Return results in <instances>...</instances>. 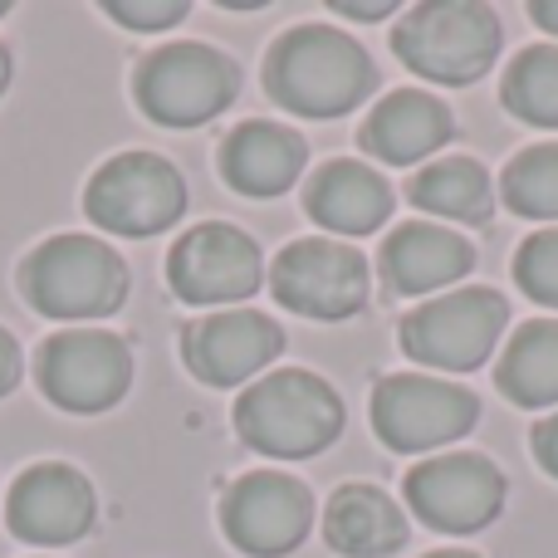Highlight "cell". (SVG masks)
<instances>
[{"label": "cell", "mask_w": 558, "mask_h": 558, "mask_svg": "<svg viewBox=\"0 0 558 558\" xmlns=\"http://www.w3.org/2000/svg\"><path fill=\"white\" fill-rule=\"evenodd\" d=\"M377 84V69L353 35L333 25H299L270 49L265 88L304 118H338L357 108Z\"/></svg>", "instance_id": "1"}, {"label": "cell", "mask_w": 558, "mask_h": 558, "mask_svg": "<svg viewBox=\"0 0 558 558\" xmlns=\"http://www.w3.org/2000/svg\"><path fill=\"white\" fill-rule=\"evenodd\" d=\"M235 432L251 451L275 456V461H304L324 446L338 441L343 432V402L324 377L304 367L255 377L235 402Z\"/></svg>", "instance_id": "2"}, {"label": "cell", "mask_w": 558, "mask_h": 558, "mask_svg": "<svg viewBox=\"0 0 558 558\" xmlns=\"http://www.w3.org/2000/svg\"><path fill=\"white\" fill-rule=\"evenodd\" d=\"M392 49L407 69L436 84H475L500 54V20L475 0H432L402 15Z\"/></svg>", "instance_id": "3"}, {"label": "cell", "mask_w": 558, "mask_h": 558, "mask_svg": "<svg viewBox=\"0 0 558 558\" xmlns=\"http://www.w3.org/2000/svg\"><path fill=\"white\" fill-rule=\"evenodd\" d=\"M20 289L49 318H104L123 304L128 265L94 235H54L25 260Z\"/></svg>", "instance_id": "4"}, {"label": "cell", "mask_w": 558, "mask_h": 558, "mask_svg": "<svg viewBox=\"0 0 558 558\" xmlns=\"http://www.w3.org/2000/svg\"><path fill=\"white\" fill-rule=\"evenodd\" d=\"M241 88V69L211 45H167L137 69V104L162 128H202Z\"/></svg>", "instance_id": "5"}, {"label": "cell", "mask_w": 558, "mask_h": 558, "mask_svg": "<svg viewBox=\"0 0 558 558\" xmlns=\"http://www.w3.org/2000/svg\"><path fill=\"white\" fill-rule=\"evenodd\" d=\"M88 221H98L113 235H157L186 211V182L167 157L157 153H123L94 172L84 192Z\"/></svg>", "instance_id": "6"}, {"label": "cell", "mask_w": 558, "mask_h": 558, "mask_svg": "<svg viewBox=\"0 0 558 558\" xmlns=\"http://www.w3.org/2000/svg\"><path fill=\"white\" fill-rule=\"evenodd\" d=\"M505 324H510V308L495 289H456L402 318V348L426 367L471 373L495 353Z\"/></svg>", "instance_id": "7"}, {"label": "cell", "mask_w": 558, "mask_h": 558, "mask_svg": "<svg viewBox=\"0 0 558 558\" xmlns=\"http://www.w3.org/2000/svg\"><path fill=\"white\" fill-rule=\"evenodd\" d=\"M133 383V353L118 333L64 328L39 348V392L74 416H94L123 402Z\"/></svg>", "instance_id": "8"}, {"label": "cell", "mask_w": 558, "mask_h": 558, "mask_svg": "<svg viewBox=\"0 0 558 558\" xmlns=\"http://www.w3.org/2000/svg\"><path fill=\"white\" fill-rule=\"evenodd\" d=\"M481 416V402L461 383L446 377H412L397 373L373 387V432L392 451H432L456 436H465Z\"/></svg>", "instance_id": "9"}, {"label": "cell", "mask_w": 558, "mask_h": 558, "mask_svg": "<svg viewBox=\"0 0 558 558\" xmlns=\"http://www.w3.org/2000/svg\"><path fill=\"white\" fill-rule=\"evenodd\" d=\"M407 505L441 534H475L505 510V475L475 451L432 456L407 471Z\"/></svg>", "instance_id": "10"}, {"label": "cell", "mask_w": 558, "mask_h": 558, "mask_svg": "<svg viewBox=\"0 0 558 558\" xmlns=\"http://www.w3.org/2000/svg\"><path fill=\"white\" fill-rule=\"evenodd\" d=\"M260 245L221 221L186 231L167 255V284L182 304H241L260 289Z\"/></svg>", "instance_id": "11"}, {"label": "cell", "mask_w": 558, "mask_h": 558, "mask_svg": "<svg viewBox=\"0 0 558 558\" xmlns=\"http://www.w3.org/2000/svg\"><path fill=\"white\" fill-rule=\"evenodd\" d=\"M221 524L231 544L251 558H279L294 554L304 544L308 524H314V500L294 475L279 471H251L226 490Z\"/></svg>", "instance_id": "12"}, {"label": "cell", "mask_w": 558, "mask_h": 558, "mask_svg": "<svg viewBox=\"0 0 558 558\" xmlns=\"http://www.w3.org/2000/svg\"><path fill=\"white\" fill-rule=\"evenodd\" d=\"M275 299L304 318H353L367 304V265L338 241H294L275 260Z\"/></svg>", "instance_id": "13"}, {"label": "cell", "mask_w": 558, "mask_h": 558, "mask_svg": "<svg viewBox=\"0 0 558 558\" xmlns=\"http://www.w3.org/2000/svg\"><path fill=\"white\" fill-rule=\"evenodd\" d=\"M182 353L202 383L241 387L284 353V328L260 308H221L182 333Z\"/></svg>", "instance_id": "14"}, {"label": "cell", "mask_w": 558, "mask_h": 558, "mask_svg": "<svg viewBox=\"0 0 558 558\" xmlns=\"http://www.w3.org/2000/svg\"><path fill=\"white\" fill-rule=\"evenodd\" d=\"M10 534L25 544H74L94 524V485L74 465H29L5 500Z\"/></svg>", "instance_id": "15"}, {"label": "cell", "mask_w": 558, "mask_h": 558, "mask_svg": "<svg viewBox=\"0 0 558 558\" xmlns=\"http://www.w3.org/2000/svg\"><path fill=\"white\" fill-rule=\"evenodd\" d=\"M451 133H456V123L441 98L422 94V88H397V94H387L383 104L367 113L363 147L377 162L412 167V162H422V157H432L441 143H451Z\"/></svg>", "instance_id": "16"}, {"label": "cell", "mask_w": 558, "mask_h": 558, "mask_svg": "<svg viewBox=\"0 0 558 558\" xmlns=\"http://www.w3.org/2000/svg\"><path fill=\"white\" fill-rule=\"evenodd\" d=\"M471 265V241L461 231H446V226H397V235H387L383 245V279L392 294H432L441 284H456Z\"/></svg>", "instance_id": "17"}, {"label": "cell", "mask_w": 558, "mask_h": 558, "mask_svg": "<svg viewBox=\"0 0 558 558\" xmlns=\"http://www.w3.org/2000/svg\"><path fill=\"white\" fill-rule=\"evenodd\" d=\"M304 137L279 123H241L221 143V172L245 196H279L304 172Z\"/></svg>", "instance_id": "18"}, {"label": "cell", "mask_w": 558, "mask_h": 558, "mask_svg": "<svg viewBox=\"0 0 558 558\" xmlns=\"http://www.w3.org/2000/svg\"><path fill=\"white\" fill-rule=\"evenodd\" d=\"M324 539L343 558H387L407 544V514L377 485H343L324 505Z\"/></svg>", "instance_id": "19"}, {"label": "cell", "mask_w": 558, "mask_h": 558, "mask_svg": "<svg viewBox=\"0 0 558 558\" xmlns=\"http://www.w3.org/2000/svg\"><path fill=\"white\" fill-rule=\"evenodd\" d=\"M308 216L338 235H373L392 216V192L363 162H328L308 182Z\"/></svg>", "instance_id": "20"}, {"label": "cell", "mask_w": 558, "mask_h": 558, "mask_svg": "<svg viewBox=\"0 0 558 558\" xmlns=\"http://www.w3.org/2000/svg\"><path fill=\"white\" fill-rule=\"evenodd\" d=\"M495 383H500V392L514 407H530V412L558 402V324L554 318H534V324L514 328Z\"/></svg>", "instance_id": "21"}, {"label": "cell", "mask_w": 558, "mask_h": 558, "mask_svg": "<svg viewBox=\"0 0 558 558\" xmlns=\"http://www.w3.org/2000/svg\"><path fill=\"white\" fill-rule=\"evenodd\" d=\"M412 206H422L426 216H446V221H490V177L471 157H441V162L422 167L407 186Z\"/></svg>", "instance_id": "22"}, {"label": "cell", "mask_w": 558, "mask_h": 558, "mask_svg": "<svg viewBox=\"0 0 558 558\" xmlns=\"http://www.w3.org/2000/svg\"><path fill=\"white\" fill-rule=\"evenodd\" d=\"M505 104L534 128H558V49L530 45L505 74Z\"/></svg>", "instance_id": "23"}, {"label": "cell", "mask_w": 558, "mask_h": 558, "mask_svg": "<svg viewBox=\"0 0 558 558\" xmlns=\"http://www.w3.org/2000/svg\"><path fill=\"white\" fill-rule=\"evenodd\" d=\"M505 202L514 216L530 221H558V143L524 147L505 167Z\"/></svg>", "instance_id": "24"}, {"label": "cell", "mask_w": 558, "mask_h": 558, "mask_svg": "<svg viewBox=\"0 0 558 558\" xmlns=\"http://www.w3.org/2000/svg\"><path fill=\"white\" fill-rule=\"evenodd\" d=\"M514 279H520V289L534 304L558 308V226L534 231L530 241L520 245V255H514Z\"/></svg>", "instance_id": "25"}, {"label": "cell", "mask_w": 558, "mask_h": 558, "mask_svg": "<svg viewBox=\"0 0 558 558\" xmlns=\"http://www.w3.org/2000/svg\"><path fill=\"white\" fill-rule=\"evenodd\" d=\"M104 10L128 29H167L186 20V0H108Z\"/></svg>", "instance_id": "26"}, {"label": "cell", "mask_w": 558, "mask_h": 558, "mask_svg": "<svg viewBox=\"0 0 558 558\" xmlns=\"http://www.w3.org/2000/svg\"><path fill=\"white\" fill-rule=\"evenodd\" d=\"M534 456H539L544 471L558 475V416H544V422L534 426Z\"/></svg>", "instance_id": "27"}, {"label": "cell", "mask_w": 558, "mask_h": 558, "mask_svg": "<svg viewBox=\"0 0 558 558\" xmlns=\"http://www.w3.org/2000/svg\"><path fill=\"white\" fill-rule=\"evenodd\" d=\"M15 383H20V348H15V338L0 328V397H5Z\"/></svg>", "instance_id": "28"}, {"label": "cell", "mask_w": 558, "mask_h": 558, "mask_svg": "<svg viewBox=\"0 0 558 558\" xmlns=\"http://www.w3.org/2000/svg\"><path fill=\"white\" fill-rule=\"evenodd\" d=\"M530 15L539 20V25L549 29V35H558V0H534V5H530Z\"/></svg>", "instance_id": "29"}, {"label": "cell", "mask_w": 558, "mask_h": 558, "mask_svg": "<svg viewBox=\"0 0 558 558\" xmlns=\"http://www.w3.org/2000/svg\"><path fill=\"white\" fill-rule=\"evenodd\" d=\"M338 15H357V20H383V15H392V5H338Z\"/></svg>", "instance_id": "30"}, {"label": "cell", "mask_w": 558, "mask_h": 558, "mask_svg": "<svg viewBox=\"0 0 558 558\" xmlns=\"http://www.w3.org/2000/svg\"><path fill=\"white\" fill-rule=\"evenodd\" d=\"M5 88H10V49L0 45V94H5Z\"/></svg>", "instance_id": "31"}, {"label": "cell", "mask_w": 558, "mask_h": 558, "mask_svg": "<svg viewBox=\"0 0 558 558\" xmlns=\"http://www.w3.org/2000/svg\"><path fill=\"white\" fill-rule=\"evenodd\" d=\"M426 558H475V554H465V549H441V554H426Z\"/></svg>", "instance_id": "32"}, {"label": "cell", "mask_w": 558, "mask_h": 558, "mask_svg": "<svg viewBox=\"0 0 558 558\" xmlns=\"http://www.w3.org/2000/svg\"><path fill=\"white\" fill-rule=\"evenodd\" d=\"M0 15H5V0H0Z\"/></svg>", "instance_id": "33"}]
</instances>
